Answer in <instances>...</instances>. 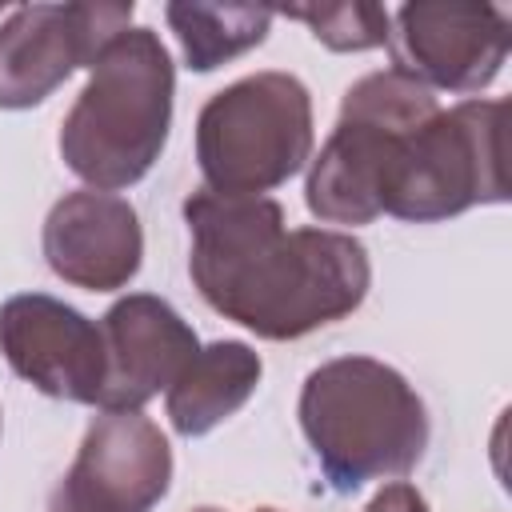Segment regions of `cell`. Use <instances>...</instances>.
<instances>
[{
	"label": "cell",
	"mask_w": 512,
	"mask_h": 512,
	"mask_svg": "<svg viewBox=\"0 0 512 512\" xmlns=\"http://www.w3.org/2000/svg\"><path fill=\"white\" fill-rule=\"evenodd\" d=\"M440 112L432 88L400 68L372 72L344 92L332 136L312 160L304 200L324 224H368L380 216V184L396 144Z\"/></svg>",
	"instance_id": "cell-6"
},
{
	"label": "cell",
	"mask_w": 512,
	"mask_h": 512,
	"mask_svg": "<svg viewBox=\"0 0 512 512\" xmlns=\"http://www.w3.org/2000/svg\"><path fill=\"white\" fill-rule=\"evenodd\" d=\"M260 356L240 340H216L168 388V420L180 436H204L236 416L260 384Z\"/></svg>",
	"instance_id": "cell-13"
},
{
	"label": "cell",
	"mask_w": 512,
	"mask_h": 512,
	"mask_svg": "<svg viewBox=\"0 0 512 512\" xmlns=\"http://www.w3.org/2000/svg\"><path fill=\"white\" fill-rule=\"evenodd\" d=\"M188 272L200 296L264 340L308 336L368 296V252L348 232L288 228L268 196L192 192Z\"/></svg>",
	"instance_id": "cell-1"
},
{
	"label": "cell",
	"mask_w": 512,
	"mask_h": 512,
	"mask_svg": "<svg viewBox=\"0 0 512 512\" xmlns=\"http://www.w3.org/2000/svg\"><path fill=\"white\" fill-rule=\"evenodd\" d=\"M100 332L108 352L100 412H140L160 388H172L200 352V340L184 316L148 292L116 300L104 312Z\"/></svg>",
	"instance_id": "cell-11"
},
{
	"label": "cell",
	"mask_w": 512,
	"mask_h": 512,
	"mask_svg": "<svg viewBox=\"0 0 512 512\" xmlns=\"http://www.w3.org/2000/svg\"><path fill=\"white\" fill-rule=\"evenodd\" d=\"M132 28V4H24L0 24V108L48 100L76 68Z\"/></svg>",
	"instance_id": "cell-7"
},
{
	"label": "cell",
	"mask_w": 512,
	"mask_h": 512,
	"mask_svg": "<svg viewBox=\"0 0 512 512\" xmlns=\"http://www.w3.org/2000/svg\"><path fill=\"white\" fill-rule=\"evenodd\" d=\"M256 512H276V508H256Z\"/></svg>",
	"instance_id": "cell-18"
},
{
	"label": "cell",
	"mask_w": 512,
	"mask_h": 512,
	"mask_svg": "<svg viewBox=\"0 0 512 512\" xmlns=\"http://www.w3.org/2000/svg\"><path fill=\"white\" fill-rule=\"evenodd\" d=\"M48 268L88 292L124 288L140 272L144 232L136 208L112 192H68L44 220Z\"/></svg>",
	"instance_id": "cell-12"
},
{
	"label": "cell",
	"mask_w": 512,
	"mask_h": 512,
	"mask_svg": "<svg viewBox=\"0 0 512 512\" xmlns=\"http://www.w3.org/2000/svg\"><path fill=\"white\" fill-rule=\"evenodd\" d=\"M364 512H428V504H424V496H420L412 484L396 480V484H384V488L368 500Z\"/></svg>",
	"instance_id": "cell-16"
},
{
	"label": "cell",
	"mask_w": 512,
	"mask_h": 512,
	"mask_svg": "<svg viewBox=\"0 0 512 512\" xmlns=\"http://www.w3.org/2000/svg\"><path fill=\"white\" fill-rule=\"evenodd\" d=\"M172 56L152 28H124L92 60V76L60 128L64 164L96 192L136 184L172 124Z\"/></svg>",
	"instance_id": "cell-2"
},
{
	"label": "cell",
	"mask_w": 512,
	"mask_h": 512,
	"mask_svg": "<svg viewBox=\"0 0 512 512\" xmlns=\"http://www.w3.org/2000/svg\"><path fill=\"white\" fill-rule=\"evenodd\" d=\"M312 156V100L292 72H256L216 92L196 120L208 192L264 196Z\"/></svg>",
	"instance_id": "cell-5"
},
{
	"label": "cell",
	"mask_w": 512,
	"mask_h": 512,
	"mask_svg": "<svg viewBox=\"0 0 512 512\" xmlns=\"http://www.w3.org/2000/svg\"><path fill=\"white\" fill-rule=\"evenodd\" d=\"M192 72H212L268 36L272 12L252 4H168L164 8Z\"/></svg>",
	"instance_id": "cell-14"
},
{
	"label": "cell",
	"mask_w": 512,
	"mask_h": 512,
	"mask_svg": "<svg viewBox=\"0 0 512 512\" xmlns=\"http://www.w3.org/2000/svg\"><path fill=\"white\" fill-rule=\"evenodd\" d=\"M392 56L424 88L480 92L508 56V16L496 4H404L396 12Z\"/></svg>",
	"instance_id": "cell-10"
},
{
	"label": "cell",
	"mask_w": 512,
	"mask_h": 512,
	"mask_svg": "<svg viewBox=\"0 0 512 512\" xmlns=\"http://www.w3.org/2000/svg\"><path fill=\"white\" fill-rule=\"evenodd\" d=\"M172 480V448L144 412H100L52 492V512H152Z\"/></svg>",
	"instance_id": "cell-8"
},
{
	"label": "cell",
	"mask_w": 512,
	"mask_h": 512,
	"mask_svg": "<svg viewBox=\"0 0 512 512\" xmlns=\"http://www.w3.org/2000/svg\"><path fill=\"white\" fill-rule=\"evenodd\" d=\"M288 20L308 24V32L332 52H368L388 44L392 16L376 4H312V8H284Z\"/></svg>",
	"instance_id": "cell-15"
},
{
	"label": "cell",
	"mask_w": 512,
	"mask_h": 512,
	"mask_svg": "<svg viewBox=\"0 0 512 512\" xmlns=\"http://www.w3.org/2000/svg\"><path fill=\"white\" fill-rule=\"evenodd\" d=\"M508 100H464L412 128L384 172L380 212L432 224L508 200Z\"/></svg>",
	"instance_id": "cell-4"
},
{
	"label": "cell",
	"mask_w": 512,
	"mask_h": 512,
	"mask_svg": "<svg viewBox=\"0 0 512 512\" xmlns=\"http://www.w3.org/2000/svg\"><path fill=\"white\" fill-rule=\"evenodd\" d=\"M0 352L32 388L72 404H100L108 352L104 332L72 304L24 292L0 304Z\"/></svg>",
	"instance_id": "cell-9"
},
{
	"label": "cell",
	"mask_w": 512,
	"mask_h": 512,
	"mask_svg": "<svg viewBox=\"0 0 512 512\" xmlns=\"http://www.w3.org/2000/svg\"><path fill=\"white\" fill-rule=\"evenodd\" d=\"M196 512H220V508H196Z\"/></svg>",
	"instance_id": "cell-17"
},
{
	"label": "cell",
	"mask_w": 512,
	"mask_h": 512,
	"mask_svg": "<svg viewBox=\"0 0 512 512\" xmlns=\"http://www.w3.org/2000/svg\"><path fill=\"white\" fill-rule=\"evenodd\" d=\"M300 428L336 492L404 476L428 448L424 400L396 368L372 356H340L308 372Z\"/></svg>",
	"instance_id": "cell-3"
}]
</instances>
